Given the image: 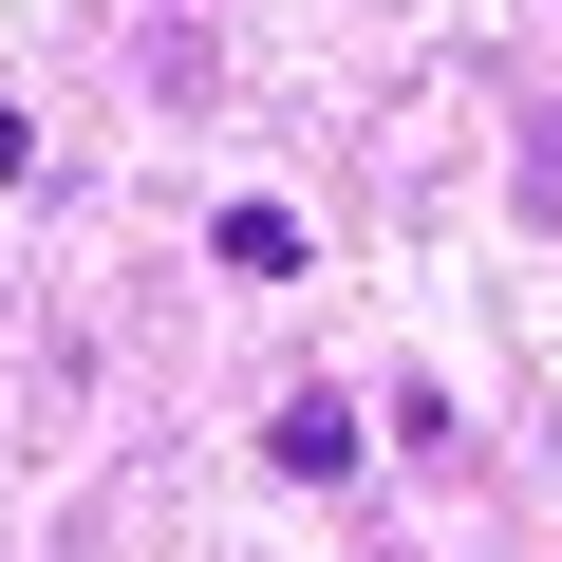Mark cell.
Instances as JSON below:
<instances>
[{
    "label": "cell",
    "mask_w": 562,
    "mask_h": 562,
    "mask_svg": "<svg viewBox=\"0 0 562 562\" xmlns=\"http://www.w3.org/2000/svg\"><path fill=\"white\" fill-rule=\"evenodd\" d=\"M262 450L301 469V487H357V394H319V375H301V394L262 413Z\"/></svg>",
    "instance_id": "obj_1"
},
{
    "label": "cell",
    "mask_w": 562,
    "mask_h": 562,
    "mask_svg": "<svg viewBox=\"0 0 562 562\" xmlns=\"http://www.w3.org/2000/svg\"><path fill=\"white\" fill-rule=\"evenodd\" d=\"M206 244H225V281H301V225H281V206H225Z\"/></svg>",
    "instance_id": "obj_2"
},
{
    "label": "cell",
    "mask_w": 562,
    "mask_h": 562,
    "mask_svg": "<svg viewBox=\"0 0 562 562\" xmlns=\"http://www.w3.org/2000/svg\"><path fill=\"white\" fill-rule=\"evenodd\" d=\"M20 169H38V113H0V188H20Z\"/></svg>",
    "instance_id": "obj_3"
}]
</instances>
